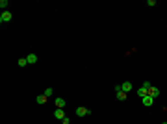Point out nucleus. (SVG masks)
<instances>
[{"label": "nucleus", "mask_w": 167, "mask_h": 124, "mask_svg": "<svg viewBox=\"0 0 167 124\" xmlns=\"http://www.w3.org/2000/svg\"><path fill=\"white\" fill-rule=\"evenodd\" d=\"M54 117L58 119V121H63V119H65V111H63V109H56L54 111Z\"/></svg>", "instance_id": "6"}, {"label": "nucleus", "mask_w": 167, "mask_h": 124, "mask_svg": "<svg viewBox=\"0 0 167 124\" xmlns=\"http://www.w3.org/2000/svg\"><path fill=\"white\" fill-rule=\"evenodd\" d=\"M43 95H45L46 98H50V96L54 95V89H52V87H46V89H45V93H43Z\"/></svg>", "instance_id": "12"}, {"label": "nucleus", "mask_w": 167, "mask_h": 124, "mask_svg": "<svg viewBox=\"0 0 167 124\" xmlns=\"http://www.w3.org/2000/svg\"><path fill=\"white\" fill-rule=\"evenodd\" d=\"M147 95H149V89H145V87H139L137 89V96H141V98H143V96H147Z\"/></svg>", "instance_id": "9"}, {"label": "nucleus", "mask_w": 167, "mask_h": 124, "mask_svg": "<svg viewBox=\"0 0 167 124\" xmlns=\"http://www.w3.org/2000/svg\"><path fill=\"white\" fill-rule=\"evenodd\" d=\"M46 100H48V98H46V96H45V95H37V98H35V102H37V104H39V106H41V104H45V102H46Z\"/></svg>", "instance_id": "10"}, {"label": "nucleus", "mask_w": 167, "mask_h": 124, "mask_svg": "<svg viewBox=\"0 0 167 124\" xmlns=\"http://www.w3.org/2000/svg\"><path fill=\"white\" fill-rule=\"evenodd\" d=\"M149 96L158 98V96H160V89H158V87H150V89H149Z\"/></svg>", "instance_id": "4"}, {"label": "nucleus", "mask_w": 167, "mask_h": 124, "mask_svg": "<svg viewBox=\"0 0 167 124\" xmlns=\"http://www.w3.org/2000/svg\"><path fill=\"white\" fill-rule=\"evenodd\" d=\"M147 6H150V7L156 6V0H147Z\"/></svg>", "instance_id": "16"}, {"label": "nucleus", "mask_w": 167, "mask_h": 124, "mask_svg": "<svg viewBox=\"0 0 167 124\" xmlns=\"http://www.w3.org/2000/svg\"><path fill=\"white\" fill-rule=\"evenodd\" d=\"M141 102H143V106H147V107H149V106H152L154 98H152V96H149V95H147V96H143V98H141Z\"/></svg>", "instance_id": "3"}, {"label": "nucleus", "mask_w": 167, "mask_h": 124, "mask_svg": "<svg viewBox=\"0 0 167 124\" xmlns=\"http://www.w3.org/2000/svg\"><path fill=\"white\" fill-rule=\"evenodd\" d=\"M86 115H91V109H87V107H76V117H86Z\"/></svg>", "instance_id": "2"}, {"label": "nucleus", "mask_w": 167, "mask_h": 124, "mask_svg": "<svg viewBox=\"0 0 167 124\" xmlns=\"http://www.w3.org/2000/svg\"><path fill=\"white\" fill-rule=\"evenodd\" d=\"M141 87H145V89H150V87H152V85H150V82H147V80H145V82L141 83Z\"/></svg>", "instance_id": "15"}, {"label": "nucleus", "mask_w": 167, "mask_h": 124, "mask_svg": "<svg viewBox=\"0 0 167 124\" xmlns=\"http://www.w3.org/2000/svg\"><path fill=\"white\" fill-rule=\"evenodd\" d=\"M11 19H13V15H11V11H2V15H0V22H2V24H4V22H9L11 21Z\"/></svg>", "instance_id": "1"}, {"label": "nucleus", "mask_w": 167, "mask_h": 124, "mask_svg": "<svg viewBox=\"0 0 167 124\" xmlns=\"http://www.w3.org/2000/svg\"><path fill=\"white\" fill-rule=\"evenodd\" d=\"M54 104H56V107H58V109H63V107H65V100H63V98H56Z\"/></svg>", "instance_id": "8"}, {"label": "nucleus", "mask_w": 167, "mask_h": 124, "mask_svg": "<svg viewBox=\"0 0 167 124\" xmlns=\"http://www.w3.org/2000/svg\"><path fill=\"white\" fill-rule=\"evenodd\" d=\"M126 96H128V95H126L125 91H119V93H117V100H121V102H125Z\"/></svg>", "instance_id": "11"}, {"label": "nucleus", "mask_w": 167, "mask_h": 124, "mask_svg": "<svg viewBox=\"0 0 167 124\" xmlns=\"http://www.w3.org/2000/svg\"><path fill=\"white\" fill-rule=\"evenodd\" d=\"M7 6H9V4H7V0H0V7H2V11H6Z\"/></svg>", "instance_id": "13"}, {"label": "nucleus", "mask_w": 167, "mask_h": 124, "mask_svg": "<svg viewBox=\"0 0 167 124\" xmlns=\"http://www.w3.org/2000/svg\"><path fill=\"white\" fill-rule=\"evenodd\" d=\"M121 89H123L125 93H130V91H132V82H123Z\"/></svg>", "instance_id": "7"}, {"label": "nucleus", "mask_w": 167, "mask_h": 124, "mask_svg": "<svg viewBox=\"0 0 167 124\" xmlns=\"http://www.w3.org/2000/svg\"><path fill=\"white\" fill-rule=\"evenodd\" d=\"M26 61H28V65L37 63V56H35V54H28V56H26Z\"/></svg>", "instance_id": "5"}, {"label": "nucleus", "mask_w": 167, "mask_h": 124, "mask_svg": "<svg viewBox=\"0 0 167 124\" xmlns=\"http://www.w3.org/2000/svg\"><path fill=\"white\" fill-rule=\"evenodd\" d=\"M61 124H71V119H69V117H65V119L61 121Z\"/></svg>", "instance_id": "17"}, {"label": "nucleus", "mask_w": 167, "mask_h": 124, "mask_svg": "<svg viewBox=\"0 0 167 124\" xmlns=\"http://www.w3.org/2000/svg\"><path fill=\"white\" fill-rule=\"evenodd\" d=\"M26 65H28L26 57H22V59H19V67H26Z\"/></svg>", "instance_id": "14"}]
</instances>
